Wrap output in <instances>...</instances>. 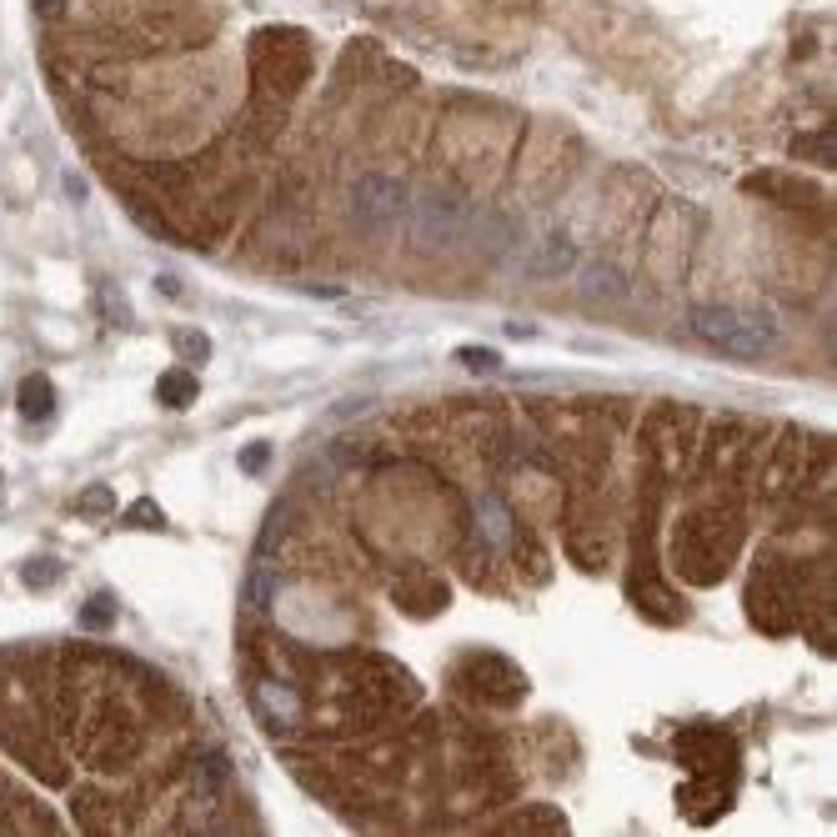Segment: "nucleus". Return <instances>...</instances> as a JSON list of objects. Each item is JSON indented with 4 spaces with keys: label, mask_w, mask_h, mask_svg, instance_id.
I'll use <instances>...</instances> for the list:
<instances>
[{
    "label": "nucleus",
    "mask_w": 837,
    "mask_h": 837,
    "mask_svg": "<svg viewBox=\"0 0 837 837\" xmlns=\"http://www.w3.org/2000/svg\"><path fill=\"white\" fill-rule=\"evenodd\" d=\"M692 331L702 341L722 346L727 356H762L777 346V321L757 306H697Z\"/></svg>",
    "instance_id": "nucleus-1"
},
{
    "label": "nucleus",
    "mask_w": 837,
    "mask_h": 837,
    "mask_svg": "<svg viewBox=\"0 0 837 837\" xmlns=\"http://www.w3.org/2000/svg\"><path fill=\"white\" fill-rule=\"evenodd\" d=\"M406 211V186L391 176H361L351 186V216L361 226H391Z\"/></svg>",
    "instance_id": "nucleus-2"
},
{
    "label": "nucleus",
    "mask_w": 837,
    "mask_h": 837,
    "mask_svg": "<svg viewBox=\"0 0 837 837\" xmlns=\"http://www.w3.org/2000/svg\"><path fill=\"white\" fill-rule=\"evenodd\" d=\"M462 231H467V201H457L447 191H427L422 201H416V236L422 241L442 246V241H452Z\"/></svg>",
    "instance_id": "nucleus-3"
},
{
    "label": "nucleus",
    "mask_w": 837,
    "mask_h": 837,
    "mask_svg": "<svg viewBox=\"0 0 837 837\" xmlns=\"http://www.w3.org/2000/svg\"><path fill=\"white\" fill-rule=\"evenodd\" d=\"M472 527H477V537L487 542V547H507L512 542V512H507V502L502 497H482L477 502V512H472Z\"/></svg>",
    "instance_id": "nucleus-4"
},
{
    "label": "nucleus",
    "mask_w": 837,
    "mask_h": 837,
    "mask_svg": "<svg viewBox=\"0 0 837 837\" xmlns=\"http://www.w3.org/2000/svg\"><path fill=\"white\" fill-rule=\"evenodd\" d=\"M256 702H261V717H266L271 727H291V722L301 717V697H296L291 687H281V682H261V687H256Z\"/></svg>",
    "instance_id": "nucleus-5"
},
{
    "label": "nucleus",
    "mask_w": 837,
    "mask_h": 837,
    "mask_svg": "<svg viewBox=\"0 0 837 837\" xmlns=\"http://www.w3.org/2000/svg\"><path fill=\"white\" fill-rule=\"evenodd\" d=\"M51 411H56V386L46 376H31L21 386V416H26V422H46Z\"/></svg>",
    "instance_id": "nucleus-6"
},
{
    "label": "nucleus",
    "mask_w": 837,
    "mask_h": 837,
    "mask_svg": "<svg viewBox=\"0 0 837 837\" xmlns=\"http://www.w3.org/2000/svg\"><path fill=\"white\" fill-rule=\"evenodd\" d=\"M196 401V376L191 371H166L161 376V406H191Z\"/></svg>",
    "instance_id": "nucleus-7"
},
{
    "label": "nucleus",
    "mask_w": 837,
    "mask_h": 837,
    "mask_svg": "<svg viewBox=\"0 0 837 837\" xmlns=\"http://www.w3.org/2000/svg\"><path fill=\"white\" fill-rule=\"evenodd\" d=\"M567 266H577V251H572V241L567 236H552V251H542V266L537 271H567Z\"/></svg>",
    "instance_id": "nucleus-8"
},
{
    "label": "nucleus",
    "mask_w": 837,
    "mask_h": 837,
    "mask_svg": "<svg viewBox=\"0 0 837 837\" xmlns=\"http://www.w3.org/2000/svg\"><path fill=\"white\" fill-rule=\"evenodd\" d=\"M111 612H116V607H111V597L101 592V597H91V602H86V612H81V627H91V632H96V627H106V622H111Z\"/></svg>",
    "instance_id": "nucleus-9"
},
{
    "label": "nucleus",
    "mask_w": 837,
    "mask_h": 837,
    "mask_svg": "<svg viewBox=\"0 0 837 837\" xmlns=\"http://www.w3.org/2000/svg\"><path fill=\"white\" fill-rule=\"evenodd\" d=\"M617 286H622V276H617L612 266H587V291L607 296V291H617Z\"/></svg>",
    "instance_id": "nucleus-10"
},
{
    "label": "nucleus",
    "mask_w": 837,
    "mask_h": 837,
    "mask_svg": "<svg viewBox=\"0 0 837 837\" xmlns=\"http://www.w3.org/2000/svg\"><path fill=\"white\" fill-rule=\"evenodd\" d=\"M131 527H161V512H156V502H136V512L126 517Z\"/></svg>",
    "instance_id": "nucleus-11"
},
{
    "label": "nucleus",
    "mask_w": 837,
    "mask_h": 837,
    "mask_svg": "<svg viewBox=\"0 0 837 837\" xmlns=\"http://www.w3.org/2000/svg\"><path fill=\"white\" fill-rule=\"evenodd\" d=\"M266 457H271V447H266V442H251V447L241 452V467H246V472H261Z\"/></svg>",
    "instance_id": "nucleus-12"
},
{
    "label": "nucleus",
    "mask_w": 837,
    "mask_h": 837,
    "mask_svg": "<svg viewBox=\"0 0 837 837\" xmlns=\"http://www.w3.org/2000/svg\"><path fill=\"white\" fill-rule=\"evenodd\" d=\"M462 361H467V366H482V371H487V366H497V356H492V351H462Z\"/></svg>",
    "instance_id": "nucleus-13"
}]
</instances>
